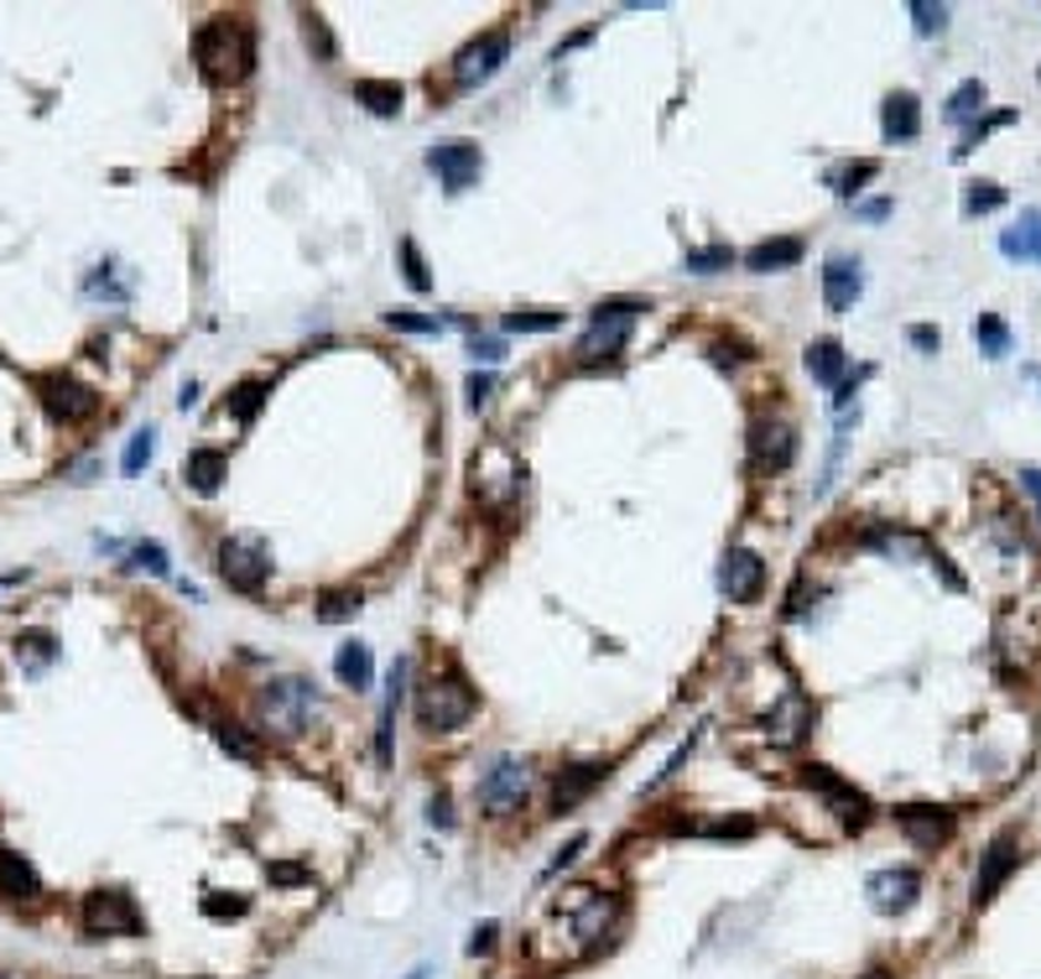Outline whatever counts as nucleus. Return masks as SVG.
I'll use <instances>...</instances> for the list:
<instances>
[{"label":"nucleus","instance_id":"obj_43","mask_svg":"<svg viewBox=\"0 0 1041 979\" xmlns=\"http://www.w3.org/2000/svg\"><path fill=\"white\" fill-rule=\"evenodd\" d=\"M27 652V672H42L52 662V641L48 636H21L17 641V656Z\"/></svg>","mask_w":1041,"mask_h":979},{"label":"nucleus","instance_id":"obj_21","mask_svg":"<svg viewBox=\"0 0 1041 979\" xmlns=\"http://www.w3.org/2000/svg\"><path fill=\"white\" fill-rule=\"evenodd\" d=\"M880 131H886V141H917V131H922V104H917V94H890L886 110H880Z\"/></svg>","mask_w":1041,"mask_h":979},{"label":"nucleus","instance_id":"obj_30","mask_svg":"<svg viewBox=\"0 0 1041 979\" xmlns=\"http://www.w3.org/2000/svg\"><path fill=\"white\" fill-rule=\"evenodd\" d=\"M875 172H880V162H870V156H865V162H844V167L828 172V188H834L838 198H854V193L865 188Z\"/></svg>","mask_w":1041,"mask_h":979},{"label":"nucleus","instance_id":"obj_14","mask_svg":"<svg viewBox=\"0 0 1041 979\" xmlns=\"http://www.w3.org/2000/svg\"><path fill=\"white\" fill-rule=\"evenodd\" d=\"M751 453L761 469H786L797 459V428L786 417H755L751 422Z\"/></svg>","mask_w":1041,"mask_h":979},{"label":"nucleus","instance_id":"obj_5","mask_svg":"<svg viewBox=\"0 0 1041 979\" xmlns=\"http://www.w3.org/2000/svg\"><path fill=\"white\" fill-rule=\"evenodd\" d=\"M803 787L818 792L823 803H828V813H834L849 834H859V828L870 824V797H865L859 787H849L844 776H834L828 766H803Z\"/></svg>","mask_w":1041,"mask_h":979},{"label":"nucleus","instance_id":"obj_2","mask_svg":"<svg viewBox=\"0 0 1041 979\" xmlns=\"http://www.w3.org/2000/svg\"><path fill=\"white\" fill-rule=\"evenodd\" d=\"M474 687L463 683V677H427L422 687H417V724H422L427 735H448V730H459L469 714H474Z\"/></svg>","mask_w":1041,"mask_h":979},{"label":"nucleus","instance_id":"obj_58","mask_svg":"<svg viewBox=\"0 0 1041 979\" xmlns=\"http://www.w3.org/2000/svg\"><path fill=\"white\" fill-rule=\"evenodd\" d=\"M411 979H427V969H417V975H411Z\"/></svg>","mask_w":1041,"mask_h":979},{"label":"nucleus","instance_id":"obj_52","mask_svg":"<svg viewBox=\"0 0 1041 979\" xmlns=\"http://www.w3.org/2000/svg\"><path fill=\"white\" fill-rule=\"evenodd\" d=\"M911 344H917V349H927V355H938L942 334H938V328H927V324H917V328H911Z\"/></svg>","mask_w":1041,"mask_h":979},{"label":"nucleus","instance_id":"obj_39","mask_svg":"<svg viewBox=\"0 0 1041 979\" xmlns=\"http://www.w3.org/2000/svg\"><path fill=\"white\" fill-rule=\"evenodd\" d=\"M261 401H266V386H261V380H239L235 391H229V407H235L239 422H251V417L261 412Z\"/></svg>","mask_w":1041,"mask_h":979},{"label":"nucleus","instance_id":"obj_54","mask_svg":"<svg viewBox=\"0 0 1041 979\" xmlns=\"http://www.w3.org/2000/svg\"><path fill=\"white\" fill-rule=\"evenodd\" d=\"M1021 490L1037 500V516H1041V469H1021Z\"/></svg>","mask_w":1041,"mask_h":979},{"label":"nucleus","instance_id":"obj_46","mask_svg":"<svg viewBox=\"0 0 1041 979\" xmlns=\"http://www.w3.org/2000/svg\"><path fill=\"white\" fill-rule=\"evenodd\" d=\"M303 32H308V48H318V58H328V52H334V37H328L324 17H308V27H303Z\"/></svg>","mask_w":1041,"mask_h":979},{"label":"nucleus","instance_id":"obj_41","mask_svg":"<svg viewBox=\"0 0 1041 979\" xmlns=\"http://www.w3.org/2000/svg\"><path fill=\"white\" fill-rule=\"evenodd\" d=\"M911 17H917V32H922V37H938L942 27H948V6H932V0H917V6H911Z\"/></svg>","mask_w":1041,"mask_h":979},{"label":"nucleus","instance_id":"obj_50","mask_svg":"<svg viewBox=\"0 0 1041 979\" xmlns=\"http://www.w3.org/2000/svg\"><path fill=\"white\" fill-rule=\"evenodd\" d=\"M427 818H432V824H438V828H448V824H453V803H448V792H438V797L427 803Z\"/></svg>","mask_w":1041,"mask_h":979},{"label":"nucleus","instance_id":"obj_44","mask_svg":"<svg viewBox=\"0 0 1041 979\" xmlns=\"http://www.w3.org/2000/svg\"><path fill=\"white\" fill-rule=\"evenodd\" d=\"M386 324L401 328V334H438V318H422V313H411V308L386 313Z\"/></svg>","mask_w":1041,"mask_h":979},{"label":"nucleus","instance_id":"obj_49","mask_svg":"<svg viewBox=\"0 0 1041 979\" xmlns=\"http://www.w3.org/2000/svg\"><path fill=\"white\" fill-rule=\"evenodd\" d=\"M496 938H500L496 922H484V928H474V938H469V953H474V959H479V953H490V948H496Z\"/></svg>","mask_w":1041,"mask_h":979},{"label":"nucleus","instance_id":"obj_55","mask_svg":"<svg viewBox=\"0 0 1041 979\" xmlns=\"http://www.w3.org/2000/svg\"><path fill=\"white\" fill-rule=\"evenodd\" d=\"M579 849H583V834H579V839H568V849H558V859L547 865V876H558V870H563V865H568L573 855H579Z\"/></svg>","mask_w":1041,"mask_h":979},{"label":"nucleus","instance_id":"obj_22","mask_svg":"<svg viewBox=\"0 0 1041 979\" xmlns=\"http://www.w3.org/2000/svg\"><path fill=\"white\" fill-rule=\"evenodd\" d=\"M797 261H803V241H797V235H776V241H761L745 251V266L761 276L786 272V266H797Z\"/></svg>","mask_w":1041,"mask_h":979},{"label":"nucleus","instance_id":"obj_19","mask_svg":"<svg viewBox=\"0 0 1041 979\" xmlns=\"http://www.w3.org/2000/svg\"><path fill=\"white\" fill-rule=\"evenodd\" d=\"M859 293H865L859 261L854 256H828V266H823V303H828V313H849L854 303H859Z\"/></svg>","mask_w":1041,"mask_h":979},{"label":"nucleus","instance_id":"obj_31","mask_svg":"<svg viewBox=\"0 0 1041 979\" xmlns=\"http://www.w3.org/2000/svg\"><path fill=\"white\" fill-rule=\"evenodd\" d=\"M506 328H511V334H552V328H563V313L558 308H516V313H506Z\"/></svg>","mask_w":1041,"mask_h":979},{"label":"nucleus","instance_id":"obj_25","mask_svg":"<svg viewBox=\"0 0 1041 979\" xmlns=\"http://www.w3.org/2000/svg\"><path fill=\"white\" fill-rule=\"evenodd\" d=\"M334 677H339L344 687H355V693H365V687H370V677H376L370 646H365V641H344L339 656H334Z\"/></svg>","mask_w":1041,"mask_h":979},{"label":"nucleus","instance_id":"obj_57","mask_svg":"<svg viewBox=\"0 0 1041 979\" xmlns=\"http://www.w3.org/2000/svg\"><path fill=\"white\" fill-rule=\"evenodd\" d=\"M865 979H890V975H880V969H870V975H865Z\"/></svg>","mask_w":1041,"mask_h":979},{"label":"nucleus","instance_id":"obj_45","mask_svg":"<svg viewBox=\"0 0 1041 979\" xmlns=\"http://www.w3.org/2000/svg\"><path fill=\"white\" fill-rule=\"evenodd\" d=\"M245 907H251L245 896H224V891L204 896V911H208V917H220V922H224V917H245Z\"/></svg>","mask_w":1041,"mask_h":979},{"label":"nucleus","instance_id":"obj_33","mask_svg":"<svg viewBox=\"0 0 1041 979\" xmlns=\"http://www.w3.org/2000/svg\"><path fill=\"white\" fill-rule=\"evenodd\" d=\"M973 339H979V349L990 355V360H1000V355H1010V328L994 318V313H979V324H973Z\"/></svg>","mask_w":1041,"mask_h":979},{"label":"nucleus","instance_id":"obj_15","mask_svg":"<svg viewBox=\"0 0 1041 979\" xmlns=\"http://www.w3.org/2000/svg\"><path fill=\"white\" fill-rule=\"evenodd\" d=\"M506 52H511V37H506V32L474 37V42L459 52V63H453V79H459L463 89L484 84V79H496V69L506 63Z\"/></svg>","mask_w":1041,"mask_h":979},{"label":"nucleus","instance_id":"obj_28","mask_svg":"<svg viewBox=\"0 0 1041 979\" xmlns=\"http://www.w3.org/2000/svg\"><path fill=\"white\" fill-rule=\"evenodd\" d=\"M803 360H807V376L818 380V386H838L844 380V349H838V339H813Z\"/></svg>","mask_w":1041,"mask_h":979},{"label":"nucleus","instance_id":"obj_38","mask_svg":"<svg viewBox=\"0 0 1041 979\" xmlns=\"http://www.w3.org/2000/svg\"><path fill=\"white\" fill-rule=\"evenodd\" d=\"M1006 204V188L1000 183H969V193H963V214H990V208Z\"/></svg>","mask_w":1041,"mask_h":979},{"label":"nucleus","instance_id":"obj_17","mask_svg":"<svg viewBox=\"0 0 1041 979\" xmlns=\"http://www.w3.org/2000/svg\"><path fill=\"white\" fill-rule=\"evenodd\" d=\"M896 824H901V834L917 844V849H938V844H948V834H953V813L927 808V803H906V808H896Z\"/></svg>","mask_w":1041,"mask_h":979},{"label":"nucleus","instance_id":"obj_4","mask_svg":"<svg viewBox=\"0 0 1041 979\" xmlns=\"http://www.w3.org/2000/svg\"><path fill=\"white\" fill-rule=\"evenodd\" d=\"M313 708H318V693H313V683H303V677H282V683L261 687V720H266V730H276V735H297V730L308 724Z\"/></svg>","mask_w":1041,"mask_h":979},{"label":"nucleus","instance_id":"obj_6","mask_svg":"<svg viewBox=\"0 0 1041 979\" xmlns=\"http://www.w3.org/2000/svg\"><path fill=\"white\" fill-rule=\"evenodd\" d=\"M79 922L89 938H120V932H141V911L125 891H89Z\"/></svg>","mask_w":1041,"mask_h":979},{"label":"nucleus","instance_id":"obj_27","mask_svg":"<svg viewBox=\"0 0 1041 979\" xmlns=\"http://www.w3.org/2000/svg\"><path fill=\"white\" fill-rule=\"evenodd\" d=\"M604 776H610V766H573L568 776H558V782H552V808H558V813L573 808V803H579V797H589V787H599Z\"/></svg>","mask_w":1041,"mask_h":979},{"label":"nucleus","instance_id":"obj_47","mask_svg":"<svg viewBox=\"0 0 1041 979\" xmlns=\"http://www.w3.org/2000/svg\"><path fill=\"white\" fill-rule=\"evenodd\" d=\"M469 355L496 365V360H506V344H500V339H479V334H474V339H469Z\"/></svg>","mask_w":1041,"mask_h":979},{"label":"nucleus","instance_id":"obj_36","mask_svg":"<svg viewBox=\"0 0 1041 979\" xmlns=\"http://www.w3.org/2000/svg\"><path fill=\"white\" fill-rule=\"evenodd\" d=\"M396 256H401V272H407L411 293H427V287H432V276H427V261H422V251H417V241H401V245H396Z\"/></svg>","mask_w":1041,"mask_h":979},{"label":"nucleus","instance_id":"obj_12","mask_svg":"<svg viewBox=\"0 0 1041 979\" xmlns=\"http://www.w3.org/2000/svg\"><path fill=\"white\" fill-rule=\"evenodd\" d=\"M1016 865H1021V839H1016V834H1000V839L979 855V870H973V907L994 901V891L1010 880Z\"/></svg>","mask_w":1041,"mask_h":979},{"label":"nucleus","instance_id":"obj_3","mask_svg":"<svg viewBox=\"0 0 1041 979\" xmlns=\"http://www.w3.org/2000/svg\"><path fill=\"white\" fill-rule=\"evenodd\" d=\"M220 579L239 594H261L272 579V548L256 532H235L220 542Z\"/></svg>","mask_w":1041,"mask_h":979},{"label":"nucleus","instance_id":"obj_7","mask_svg":"<svg viewBox=\"0 0 1041 979\" xmlns=\"http://www.w3.org/2000/svg\"><path fill=\"white\" fill-rule=\"evenodd\" d=\"M635 313H646V303H599L594 308V324L583 328L579 339V355L583 360H599V355H615L625 334H631Z\"/></svg>","mask_w":1041,"mask_h":979},{"label":"nucleus","instance_id":"obj_13","mask_svg":"<svg viewBox=\"0 0 1041 979\" xmlns=\"http://www.w3.org/2000/svg\"><path fill=\"white\" fill-rule=\"evenodd\" d=\"M813 724H818V704H813L807 693H797V687H792V693H782V704L770 708L766 735L776 740V745H786V751H792V745H803V740L813 735Z\"/></svg>","mask_w":1041,"mask_h":979},{"label":"nucleus","instance_id":"obj_34","mask_svg":"<svg viewBox=\"0 0 1041 979\" xmlns=\"http://www.w3.org/2000/svg\"><path fill=\"white\" fill-rule=\"evenodd\" d=\"M214 740H220V745H224V751H229L235 761H256V756H261L256 740L245 735L239 724H229V720H214Z\"/></svg>","mask_w":1041,"mask_h":979},{"label":"nucleus","instance_id":"obj_24","mask_svg":"<svg viewBox=\"0 0 1041 979\" xmlns=\"http://www.w3.org/2000/svg\"><path fill=\"white\" fill-rule=\"evenodd\" d=\"M401 683H407V656H396L391 683H386V704H380V730H376V761L391 766V735H396V698H401Z\"/></svg>","mask_w":1041,"mask_h":979},{"label":"nucleus","instance_id":"obj_56","mask_svg":"<svg viewBox=\"0 0 1041 979\" xmlns=\"http://www.w3.org/2000/svg\"><path fill=\"white\" fill-rule=\"evenodd\" d=\"M859 214H865V220H886L890 204H886V198H870V204H859Z\"/></svg>","mask_w":1041,"mask_h":979},{"label":"nucleus","instance_id":"obj_20","mask_svg":"<svg viewBox=\"0 0 1041 979\" xmlns=\"http://www.w3.org/2000/svg\"><path fill=\"white\" fill-rule=\"evenodd\" d=\"M1000 256L1041 266V208H1021V220L1000 230Z\"/></svg>","mask_w":1041,"mask_h":979},{"label":"nucleus","instance_id":"obj_29","mask_svg":"<svg viewBox=\"0 0 1041 979\" xmlns=\"http://www.w3.org/2000/svg\"><path fill=\"white\" fill-rule=\"evenodd\" d=\"M355 100L365 104L370 115H396V110H401V84H391V79H359Z\"/></svg>","mask_w":1041,"mask_h":979},{"label":"nucleus","instance_id":"obj_53","mask_svg":"<svg viewBox=\"0 0 1041 979\" xmlns=\"http://www.w3.org/2000/svg\"><path fill=\"white\" fill-rule=\"evenodd\" d=\"M272 880L276 886H297V880H308V870L303 865H272Z\"/></svg>","mask_w":1041,"mask_h":979},{"label":"nucleus","instance_id":"obj_26","mask_svg":"<svg viewBox=\"0 0 1041 979\" xmlns=\"http://www.w3.org/2000/svg\"><path fill=\"white\" fill-rule=\"evenodd\" d=\"M37 891H42V880H37L32 865L21 855H11V849H0V896L6 901H32Z\"/></svg>","mask_w":1041,"mask_h":979},{"label":"nucleus","instance_id":"obj_10","mask_svg":"<svg viewBox=\"0 0 1041 979\" xmlns=\"http://www.w3.org/2000/svg\"><path fill=\"white\" fill-rule=\"evenodd\" d=\"M427 167L443 177V188L448 193H463V188H474L479 183V146L474 141H438L432 152H427Z\"/></svg>","mask_w":1041,"mask_h":979},{"label":"nucleus","instance_id":"obj_16","mask_svg":"<svg viewBox=\"0 0 1041 979\" xmlns=\"http://www.w3.org/2000/svg\"><path fill=\"white\" fill-rule=\"evenodd\" d=\"M718 589H724L734 604L761 600V589H766V563H761L751 548H729L724 552V568H718Z\"/></svg>","mask_w":1041,"mask_h":979},{"label":"nucleus","instance_id":"obj_37","mask_svg":"<svg viewBox=\"0 0 1041 979\" xmlns=\"http://www.w3.org/2000/svg\"><path fill=\"white\" fill-rule=\"evenodd\" d=\"M152 453H156V432L152 428H141L131 443H125V459H120V469L125 475H141V469L152 465Z\"/></svg>","mask_w":1041,"mask_h":979},{"label":"nucleus","instance_id":"obj_40","mask_svg":"<svg viewBox=\"0 0 1041 979\" xmlns=\"http://www.w3.org/2000/svg\"><path fill=\"white\" fill-rule=\"evenodd\" d=\"M355 610H359V594H355V589H328L324 604H318V620H328V625H334V620H349Z\"/></svg>","mask_w":1041,"mask_h":979},{"label":"nucleus","instance_id":"obj_9","mask_svg":"<svg viewBox=\"0 0 1041 979\" xmlns=\"http://www.w3.org/2000/svg\"><path fill=\"white\" fill-rule=\"evenodd\" d=\"M865 896H870L875 911H886V917H901V911L917 907V896H922V876H917L911 865H896V870H875V876L865 880Z\"/></svg>","mask_w":1041,"mask_h":979},{"label":"nucleus","instance_id":"obj_8","mask_svg":"<svg viewBox=\"0 0 1041 979\" xmlns=\"http://www.w3.org/2000/svg\"><path fill=\"white\" fill-rule=\"evenodd\" d=\"M37 396H42L48 417H58V422H89V417L100 412V396L89 391V386H79L73 376H63V370L37 376Z\"/></svg>","mask_w":1041,"mask_h":979},{"label":"nucleus","instance_id":"obj_11","mask_svg":"<svg viewBox=\"0 0 1041 979\" xmlns=\"http://www.w3.org/2000/svg\"><path fill=\"white\" fill-rule=\"evenodd\" d=\"M527 787H531V776H527L521 761H496L490 776L479 782V803L496 813V818H506V813H516L521 803H527Z\"/></svg>","mask_w":1041,"mask_h":979},{"label":"nucleus","instance_id":"obj_18","mask_svg":"<svg viewBox=\"0 0 1041 979\" xmlns=\"http://www.w3.org/2000/svg\"><path fill=\"white\" fill-rule=\"evenodd\" d=\"M568 911H573V932H579V944L594 948L599 938L610 932V922H615L620 901H615V896H599V891H573Z\"/></svg>","mask_w":1041,"mask_h":979},{"label":"nucleus","instance_id":"obj_1","mask_svg":"<svg viewBox=\"0 0 1041 979\" xmlns=\"http://www.w3.org/2000/svg\"><path fill=\"white\" fill-rule=\"evenodd\" d=\"M198 63L214 84H239L256 63V32L245 17H220L198 32Z\"/></svg>","mask_w":1041,"mask_h":979},{"label":"nucleus","instance_id":"obj_48","mask_svg":"<svg viewBox=\"0 0 1041 979\" xmlns=\"http://www.w3.org/2000/svg\"><path fill=\"white\" fill-rule=\"evenodd\" d=\"M708 834H714V839H751L755 824H751V818H729V824H714Z\"/></svg>","mask_w":1041,"mask_h":979},{"label":"nucleus","instance_id":"obj_32","mask_svg":"<svg viewBox=\"0 0 1041 979\" xmlns=\"http://www.w3.org/2000/svg\"><path fill=\"white\" fill-rule=\"evenodd\" d=\"M984 100H990V94H984V84H979V79H963V84L953 89V100H948V121H958V125L973 121V115L984 110Z\"/></svg>","mask_w":1041,"mask_h":979},{"label":"nucleus","instance_id":"obj_23","mask_svg":"<svg viewBox=\"0 0 1041 979\" xmlns=\"http://www.w3.org/2000/svg\"><path fill=\"white\" fill-rule=\"evenodd\" d=\"M224 475H229V453H220V448H193L188 465H183V480H188L198 496H214Z\"/></svg>","mask_w":1041,"mask_h":979},{"label":"nucleus","instance_id":"obj_51","mask_svg":"<svg viewBox=\"0 0 1041 979\" xmlns=\"http://www.w3.org/2000/svg\"><path fill=\"white\" fill-rule=\"evenodd\" d=\"M490 391H496V376H479V370H474V376H469V401H474V407H484V401H490Z\"/></svg>","mask_w":1041,"mask_h":979},{"label":"nucleus","instance_id":"obj_35","mask_svg":"<svg viewBox=\"0 0 1041 979\" xmlns=\"http://www.w3.org/2000/svg\"><path fill=\"white\" fill-rule=\"evenodd\" d=\"M683 266H687V272H698V276L729 272V266H734V251H729V245H703V251H687Z\"/></svg>","mask_w":1041,"mask_h":979},{"label":"nucleus","instance_id":"obj_42","mask_svg":"<svg viewBox=\"0 0 1041 979\" xmlns=\"http://www.w3.org/2000/svg\"><path fill=\"white\" fill-rule=\"evenodd\" d=\"M131 568H146V573H167V548L162 542H136L131 548Z\"/></svg>","mask_w":1041,"mask_h":979}]
</instances>
